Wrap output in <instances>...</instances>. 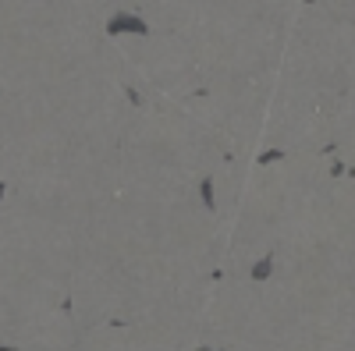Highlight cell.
I'll use <instances>...</instances> for the list:
<instances>
[{"label":"cell","instance_id":"cell-1","mask_svg":"<svg viewBox=\"0 0 355 351\" xmlns=\"http://www.w3.org/2000/svg\"><path fill=\"white\" fill-rule=\"evenodd\" d=\"M214 351H227V348H214Z\"/></svg>","mask_w":355,"mask_h":351}]
</instances>
